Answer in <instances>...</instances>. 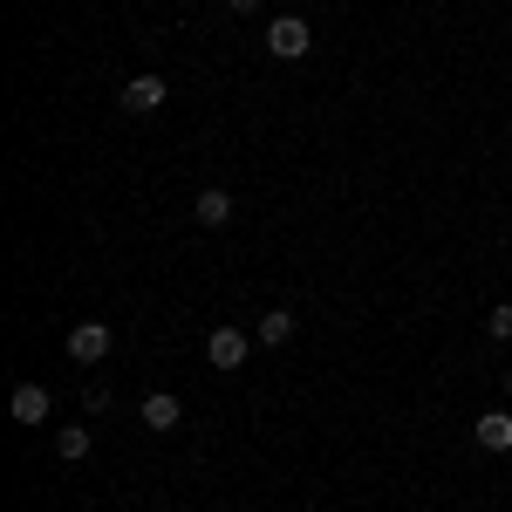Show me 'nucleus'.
Masks as SVG:
<instances>
[{
	"label": "nucleus",
	"mask_w": 512,
	"mask_h": 512,
	"mask_svg": "<svg viewBox=\"0 0 512 512\" xmlns=\"http://www.w3.org/2000/svg\"><path fill=\"white\" fill-rule=\"evenodd\" d=\"M485 328H492V342H512V301H499V308L485 315Z\"/></svg>",
	"instance_id": "obj_11"
},
{
	"label": "nucleus",
	"mask_w": 512,
	"mask_h": 512,
	"mask_svg": "<svg viewBox=\"0 0 512 512\" xmlns=\"http://www.w3.org/2000/svg\"><path fill=\"white\" fill-rule=\"evenodd\" d=\"M82 410H89V417H103V410H110V390H96V383H89V390H82Z\"/></svg>",
	"instance_id": "obj_12"
},
{
	"label": "nucleus",
	"mask_w": 512,
	"mask_h": 512,
	"mask_svg": "<svg viewBox=\"0 0 512 512\" xmlns=\"http://www.w3.org/2000/svg\"><path fill=\"white\" fill-rule=\"evenodd\" d=\"M226 7H233V14H253V7H260V0H226Z\"/></svg>",
	"instance_id": "obj_13"
},
{
	"label": "nucleus",
	"mask_w": 512,
	"mask_h": 512,
	"mask_svg": "<svg viewBox=\"0 0 512 512\" xmlns=\"http://www.w3.org/2000/svg\"><path fill=\"white\" fill-rule=\"evenodd\" d=\"M192 212H198V226H226V219H233V198L219 192V185H205Z\"/></svg>",
	"instance_id": "obj_8"
},
{
	"label": "nucleus",
	"mask_w": 512,
	"mask_h": 512,
	"mask_svg": "<svg viewBox=\"0 0 512 512\" xmlns=\"http://www.w3.org/2000/svg\"><path fill=\"white\" fill-rule=\"evenodd\" d=\"M7 410H14V424H48V390L41 383H21V390L7 396Z\"/></svg>",
	"instance_id": "obj_5"
},
{
	"label": "nucleus",
	"mask_w": 512,
	"mask_h": 512,
	"mask_svg": "<svg viewBox=\"0 0 512 512\" xmlns=\"http://www.w3.org/2000/svg\"><path fill=\"white\" fill-rule=\"evenodd\" d=\"M478 451H512V410H485L478 417Z\"/></svg>",
	"instance_id": "obj_7"
},
{
	"label": "nucleus",
	"mask_w": 512,
	"mask_h": 512,
	"mask_svg": "<svg viewBox=\"0 0 512 512\" xmlns=\"http://www.w3.org/2000/svg\"><path fill=\"white\" fill-rule=\"evenodd\" d=\"M267 48H274L280 62H301V55H308V48H315V28H308V21H301V14H280L274 28H267Z\"/></svg>",
	"instance_id": "obj_1"
},
{
	"label": "nucleus",
	"mask_w": 512,
	"mask_h": 512,
	"mask_svg": "<svg viewBox=\"0 0 512 512\" xmlns=\"http://www.w3.org/2000/svg\"><path fill=\"white\" fill-rule=\"evenodd\" d=\"M89 444H96V437H89V424H62V431H55V451H62L69 465H76V458H89Z\"/></svg>",
	"instance_id": "obj_9"
},
{
	"label": "nucleus",
	"mask_w": 512,
	"mask_h": 512,
	"mask_svg": "<svg viewBox=\"0 0 512 512\" xmlns=\"http://www.w3.org/2000/svg\"><path fill=\"white\" fill-rule=\"evenodd\" d=\"M178 417H185V403H178L171 390H151V396H144V424H151V431H178Z\"/></svg>",
	"instance_id": "obj_6"
},
{
	"label": "nucleus",
	"mask_w": 512,
	"mask_h": 512,
	"mask_svg": "<svg viewBox=\"0 0 512 512\" xmlns=\"http://www.w3.org/2000/svg\"><path fill=\"white\" fill-rule=\"evenodd\" d=\"M506 396H512V369H506Z\"/></svg>",
	"instance_id": "obj_14"
},
{
	"label": "nucleus",
	"mask_w": 512,
	"mask_h": 512,
	"mask_svg": "<svg viewBox=\"0 0 512 512\" xmlns=\"http://www.w3.org/2000/svg\"><path fill=\"white\" fill-rule=\"evenodd\" d=\"M164 96H171L164 76H130V82H123V110H130V117H158Z\"/></svg>",
	"instance_id": "obj_3"
},
{
	"label": "nucleus",
	"mask_w": 512,
	"mask_h": 512,
	"mask_svg": "<svg viewBox=\"0 0 512 512\" xmlns=\"http://www.w3.org/2000/svg\"><path fill=\"white\" fill-rule=\"evenodd\" d=\"M287 335H294V315H287V308H274V315H260V349H280Z\"/></svg>",
	"instance_id": "obj_10"
},
{
	"label": "nucleus",
	"mask_w": 512,
	"mask_h": 512,
	"mask_svg": "<svg viewBox=\"0 0 512 512\" xmlns=\"http://www.w3.org/2000/svg\"><path fill=\"white\" fill-rule=\"evenodd\" d=\"M246 355H253V335H246V328H212V335H205V362H212V369H239Z\"/></svg>",
	"instance_id": "obj_2"
},
{
	"label": "nucleus",
	"mask_w": 512,
	"mask_h": 512,
	"mask_svg": "<svg viewBox=\"0 0 512 512\" xmlns=\"http://www.w3.org/2000/svg\"><path fill=\"white\" fill-rule=\"evenodd\" d=\"M110 349H117V335H110L103 321H82V328H69V355H76L82 369H89V362H103Z\"/></svg>",
	"instance_id": "obj_4"
}]
</instances>
